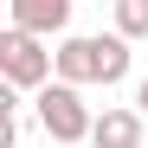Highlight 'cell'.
<instances>
[{
  "instance_id": "1",
  "label": "cell",
  "mask_w": 148,
  "mask_h": 148,
  "mask_svg": "<svg viewBox=\"0 0 148 148\" xmlns=\"http://www.w3.org/2000/svg\"><path fill=\"white\" fill-rule=\"evenodd\" d=\"M52 71H58L52 52H45L32 32H19V26L0 32V84H13V90H45Z\"/></svg>"
},
{
  "instance_id": "2",
  "label": "cell",
  "mask_w": 148,
  "mask_h": 148,
  "mask_svg": "<svg viewBox=\"0 0 148 148\" xmlns=\"http://www.w3.org/2000/svg\"><path fill=\"white\" fill-rule=\"evenodd\" d=\"M39 122H45V135L64 142V148H77V142L97 135V116L84 110V97L71 90V84H45L39 90Z\"/></svg>"
},
{
  "instance_id": "3",
  "label": "cell",
  "mask_w": 148,
  "mask_h": 148,
  "mask_svg": "<svg viewBox=\"0 0 148 148\" xmlns=\"http://www.w3.org/2000/svg\"><path fill=\"white\" fill-rule=\"evenodd\" d=\"M13 26L32 32V39L64 32V26H71V0H13Z\"/></svg>"
},
{
  "instance_id": "4",
  "label": "cell",
  "mask_w": 148,
  "mask_h": 148,
  "mask_svg": "<svg viewBox=\"0 0 148 148\" xmlns=\"http://www.w3.org/2000/svg\"><path fill=\"white\" fill-rule=\"evenodd\" d=\"M52 64H58V84H97V39H64L58 52H52Z\"/></svg>"
},
{
  "instance_id": "5",
  "label": "cell",
  "mask_w": 148,
  "mask_h": 148,
  "mask_svg": "<svg viewBox=\"0 0 148 148\" xmlns=\"http://www.w3.org/2000/svg\"><path fill=\"white\" fill-rule=\"evenodd\" d=\"M90 148H142V110H103L97 116V135H90Z\"/></svg>"
},
{
  "instance_id": "6",
  "label": "cell",
  "mask_w": 148,
  "mask_h": 148,
  "mask_svg": "<svg viewBox=\"0 0 148 148\" xmlns=\"http://www.w3.org/2000/svg\"><path fill=\"white\" fill-rule=\"evenodd\" d=\"M129 77V39H97V84H122Z\"/></svg>"
},
{
  "instance_id": "7",
  "label": "cell",
  "mask_w": 148,
  "mask_h": 148,
  "mask_svg": "<svg viewBox=\"0 0 148 148\" xmlns=\"http://www.w3.org/2000/svg\"><path fill=\"white\" fill-rule=\"evenodd\" d=\"M148 32V0H116V39H142Z\"/></svg>"
},
{
  "instance_id": "8",
  "label": "cell",
  "mask_w": 148,
  "mask_h": 148,
  "mask_svg": "<svg viewBox=\"0 0 148 148\" xmlns=\"http://www.w3.org/2000/svg\"><path fill=\"white\" fill-rule=\"evenodd\" d=\"M135 110H142V122H148V77L135 84Z\"/></svg>"
}]
</instances>
